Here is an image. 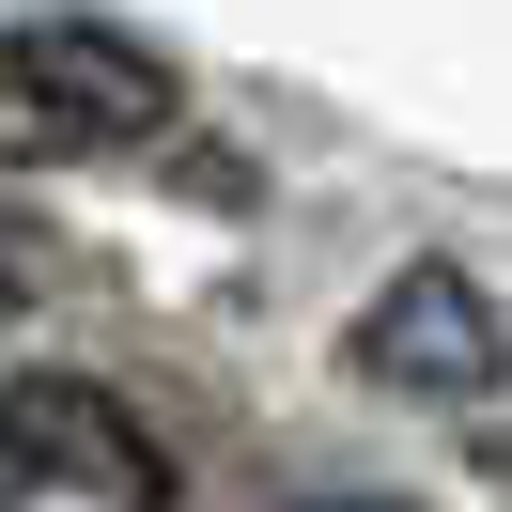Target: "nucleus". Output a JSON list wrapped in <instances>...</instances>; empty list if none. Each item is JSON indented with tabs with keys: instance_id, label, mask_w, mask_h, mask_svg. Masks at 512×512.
I'll return each mask as SVG.
<instances>
[{
	"instance_id": "obj_1",
	"label": "nucleus",
	"mask_w": 512,
	"mask_h": 512,
	"mask_svg": "<svg viewBox=\"0 0 512 512\" xmlns=\"http://www.w3.org/2000/svg\"><path fill=\"white\" fill-rule=\"evenodd\" d=\"M0 94H16L32 140H63V156H125V140L171 125V63L140 32H109V16H32V32H0Z\"/></svg>"
},
{
	"instance_id": "obj_2",
	"label": "nucleus",
	"mask_w": 512,
	"mask_h": 512,
	"mask_svg": "<svg viewBox=\"0 0 512 512\" xmlns=\"http://www.w3.org/2000/svg\"><path fill=\"white\" fill-rule=\"evenodd\" d=\"M357 373L388 388V404H497V373H512V326H497V295L466 280V264H404V280L357 311Z\"/></svg>"
},
{
	"instance_id": "obj_3",
	"label": "nucleus",
	"mask_w": 512,
	"mask_h": 512,
	"mask_svg": "<svg viewBox=\"0 0 512 512\" xmlns=\"http://www.w3.org/2000/svg\"><path fill=\"white\" fill-rule=\"evenodd\" d=\"M0 450H16L32 481L109 497V512H171V450H156V419L109 404L94 373H16V388H0Z\"/></svg>"
},
{
	"instance_id": "obj_4",
	"label": "nucleus",
	"mask_w": 512,
	"mask_h": 512,
	"mask_svg": "<svg viewBox=\"0 0 512 512\" xmlns=\"http://www.w3.org/2000/svg\"><path fill=\"white\" fill-rule=\"evenodd\" d=\"M16 481H32V466H16V450H0V497H16Z\"/></svg>"
},
{
	"instance_id": "obj_5",
	"label": "nucleus",
	"mask_w": 512,
	"mask_h": 512,
	"mask_svg": "<svg viewBox=\"0 0 512 512\" xmlns=\"http://www.w3.org/2000/svg\"><path fill=\"white\" fill-rule=\"evenodd\" d=\"M326 512H388V497H326Z\"/></svg>"
}]
</instances>
